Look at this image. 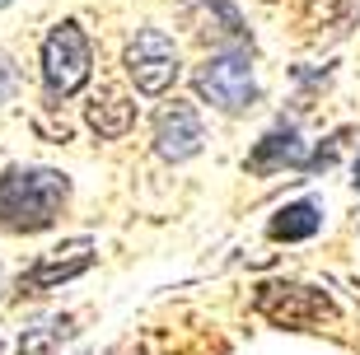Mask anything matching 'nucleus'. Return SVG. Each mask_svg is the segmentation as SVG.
<instances>
[{
  "label": "nucleus",
  "mask_w": 360,
  "mask_h": 355,
  "mask_svg": "<svg viewBox=\"0 0 360 355\" xmlns=\"http://www.w3.org/2000/svg\"><path fill=\"white\" fill-rule=\"evenodd\" d=\"M70 201V178L61 169L10 164L0 173V229L5 234H38L52 229Z\"/></svg>",
  "instance_id": "1"
},
{
  "label": "nucleus",
  "mask_w": 360,
  "mask_h": 355,
  "mask_svg": "<svg viewBox=\"0 0 360 355\" xmlns=\"http://www.w3.org/2000/svg\"><path fill=\"white\" fill-rule=\"evenodd\" d=\"M94 70V47L89 33H84L75 19H61V24L42 38V84L52 98H70L89 84Z\"/></svg>",
  "instance_id": "2"
},
{
  "label": "nucleus",
  "mask_w": 360,
  "mask_h": 355,
  "mask_svg": "<svg viewBox=\"0 0 360 355\" xmlns=\"http://www.w3.org/2000/svg\"><path fill=\"white\" fill-rule=\"evenodd\" d=\"M197 93L211 108L229 112V117L243 112V108H253L257 84H253V66H248V56H243V52H215L211 61L197 70Z\"/></svg>",
  "instance_id": "3"
},
{
  "label": "nucleus",
  "mask_w": 360,
  "mask_h": 355,
  "mask_svg": "<svg viewBox=\"0 0 360 355\" xmlns=\"http://www.w3.org/2000/svg\"><path fill=\"white\" fill-rule=\"evenodd\" d=\"M257 314H267L276 328H319L337 314L333 299L314 285H257Z\"/></svg>",
  "instance_id": "4"
},
{
  "label": "nucleus",
  "mask_w": 360,
  "mask_h": 355,
  "mask_svg": "<svg viewBox=\"0 0 360 355\" xmlns=\"http://www.w3.org/2000/svg\"><path fill=\"white\" fill-rule=\"evenodd\" d=\"M127 75L141 93H164L178 79V47L164 28H141L127 42Z\"/></svg>",
  "instance_id": "5"
},
{
  "label": "nucleus",
  "mask_w": 360,
  "mask_h": 355,
  "mask_svg": "<svg viewBox=\"0 0 360 355\" xmlns=\"http://www.w3.org/2000/svg\"><path fill=\"white\" fill-rule=\"evenodd\" d=\"M94 238H70V243H61V248H47L38 257V262L28 266L24 276H19V290L24 295H47V290H61L66 280L84 276L94 266Z\"/></svg>",
  "instance_id": "6"
},
{
  "label": "nucleus",
  "mask_w": 360,
  "mask_h": 355,
  "mask_svg": "<svg viewBox=\"0 0 360 355\" xmlns=\"http://www.w3.org/2000/svg\"><path fill=\"white\" fill-rule=\"evenodd\" d=\"M201 141H206V127H201V112L192 103H169L155 117V150H160V159H169V164H183V159H192L201 150Z\"/></svg>",
  "instance_id": "7"
},
{
  "label": "nucleus",
  "mask_w": 360,
  "mask_h": 355,
  "mask_svg": "<svg viewBox=\"0 0 360 355\" xmlns=\"http://www.w3.org/2000/svg\"><path fill=\"white\" fill-rule=\"evenodd\" d=\"M187 14H192L197 38L206 42H220V47H243L248 42V28H243L239 10L229 0H187Z\"/></svg>",
  "instance_id": "8"
},
{
  "label": "nucleus",
  "mask_w": 360,
  "mask_h": 355,
  "mask_svg": "<svg viewBox=\"0 0 360 355\" xmlns=\"http://www.w3.org/2000/svg\"><path fill=\"white\" fill-rule=\"evenodd\" d=\"M309 155H304V141L295 127H276L257 141V150L248 155V173L267 178V173H281V169H304Z\"/></svg>",
  "instance_id": "9"
},
{
  "label": "nucleus",
  "mask_w": 360,
  "mask_h": 355,
  "mask_svg": "<svg viewBox=\"0 0 360 355\" xmlns=\"http://www.w3.org/2000/svg\"><path fill=\"white\" fill-rule=\"evenodd\" d=\"M319 229H323V206L314 197H300V201H290V206H281L267 224V234L276 238V243H304V238H314Z\"/></svg>",
  "instance_id": "10"
},
{
  "label": "nucleus",
  "mask_w": 360,
  "mask_h": 355,
  "mask_svg": "<svg viewBox=\"0 0 360 355\" xmlns=\"http://www.w3.org/2000/svg\"><path fill=\"white\" fill-rule=\"evenodd\" d=\"M131 122H136V103H127L122 93H103V98L89 103V127L103 141H122V136L131 131Z\"/></svg>",
  "instance_id": "11"
},
{
  "label": "nucleus",
  "mask_w": 360,
  "mask_h": 355,
  "mask_svg": "<svg viewBox=\"0 0 360 355\" xmlns=\"http://www.w3.org/2000/svg\"><path fill=\"white\" fill-rule=\"evenodd\" d=\"M356 192H360V155H356Z\"/></svg>",
  "instance_id": "12"
},
{
  "label": "nucleus",
  "mask_w": 360,
  "mask_h": 355,
  "mask_svg": "<svg viewBox=\"0 0 360 355\" xmlns=\"http://www.w3.org/2000/svg\"><path fill=\"white\" fill-rule=\"evenodd\" d=\"M5 5H10V0H0V10H5Z\"/></svg>",
  "instance_id": "13"
}]
</instances>
